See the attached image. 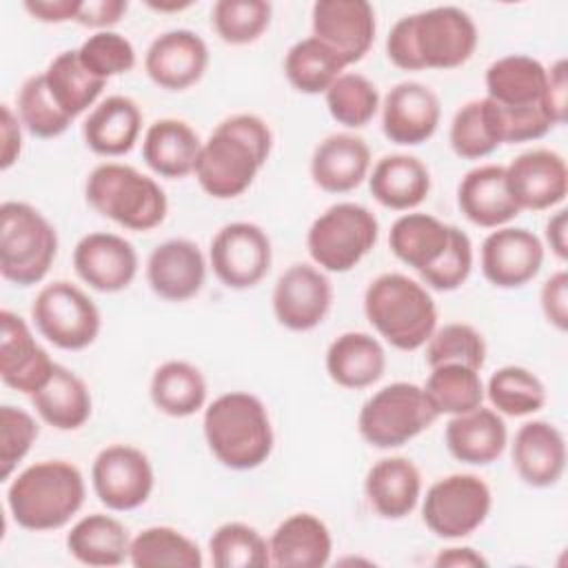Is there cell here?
Here are the masks:
<instances>
[{
	"label": "cell",
	"instance_id": "6da1fadb",
	"mask_svg": "<svg viewBox=\"0 0 568 568\" xmlns=\"http://www.w3.org/2000/svg\"><path fill=\"white\" fill-rule=\"evenodd\" d=\"M271 149L273 133L266 120L255 113L229 115L202 142L195 180L215 200L237 197L253 184Z\"/></svg>",
	"mask_w": 568,
	"mask_h": 568
},
{
	"label": "cell",
	"instance_id": "7a4b0ae2",
	"mask_svg": "<svg viewBox=\"0 0 568 568\" xmlns=\"http://www.w3.org/2000/svg\"><path fill=\"white\" fill-rule=\"evenodd\" d=\"M479 42L473 18L459 7H433L399 18L386 36L388 60L404 71L457 69Z\"/></svg>",
	"mask_w": 568,
	"mask_h": 568
},
{
	"label": "cell",
	"instance_id": "3957f363",
	"mask_svg": "<svg viewBox=\"0 0 568 568\" xmlns=\"http://www.w3.org/2000/svg\"><path fill=\"white\" fill-rule=\"evenodd\" d=\"M202 430L211 455L231 470L262 466L275 444L264 402L246 390H229L215 397L204 408Z\"/></svg>",
	"mask_w": 568,
	"mask_h": 568
},
{
	"label": "cell",
	"instance_id": "277c9868",
	"mask_svg": "<svg viewBox=\"0 0 568 568\" xmlns=\"http://www.w3.org/2000/svg\"><path fill=\"white\" fill-rule=\"evenodd\" d=\"M84 497L87 484L75 464L44 459L16 475L7 488V508L20 528L47 532L67 526Z\"/></svg>",
	"mask_w": 568,
	"mask_h": 568
},
{
	"label": "cell",
	"instance_id": "5b68a950",
	"mask_svg": "<svg viewBox=\"0 0 568 568\" xmlns=\"http://www.w3.org/2000/svg\"><path fill=\"white\" fill-rule=\"evenodd\" d=\"M364 315L384 342L406 353L426 346L437 328L433 295L402 273H382L366 286Z\"/></svg>",
	"mask_w": 568,
	"mask_h": 568
},
{
	"label": "cell",
	"instance_id": "8992f818",
	"mask_svg": "<svg viewBox=\"0 0 568 568\" xmlns=\"http://www.w3.org/2000/svg\"><path fill=\"white\" fill-rule=\"evenodd\" d=\"M84 197L95 213L129 231H151L169 213L162 186L135 166L120 162L98 164L87 175Z\"/></svg>",
	"mask_w": 568,
	"mask_h": 568
},
{
	"label": "cell",
	"instance_id": "52a82bcc",
	"mask_svg": "<svg viewBox=\"0 0 568 568\" xmlns=\"http://www.w3.org/2000/svg\"><path fill=\"white\" fill-rule=\"evenodd\" d=\"M58 255L53 224L31 204L7 200L0 204V275L27 288L42 282Z\"/></svg>",
	"mask_w": 568,
	"mask_h": 568
},
{
	"label": "cell",
	"instance_id": "ba28073f",
	"mask_svg": "<svg viewBox=\"0 0 568 568\" xmlns=\"http://www.w3.org/2000/svg\"><path fill=\"white\" fill-rule=\"evenodd\" d=\"M439 413L424 388L413 382H393L375 390L359 408L357 430L373 448H399L435 424Z\"/></svg>",
	"mask_w": 568,
	"mask_h": 568
},
{
	"label": "cell",
	"instance_id": "9c48e42d",
	"mask_svg": "<svg viewBox=\"0 0 568 568\" xmlns=\"http://www.w3.org/2000/svg\"><path fill=\"white\" fill-rule=\"evenodd\" d=\"M379 222L357 202H337L320 213L306 233L311 260L328 273H348L375 246Z\"/></svg>",
	"mask_w": 568,
	"mask_h": 568
},
{
	"label": "cell",
	"instance_id": "30bf717a",
	"mask_svg": "<svg viewBox=\"0 0 568 568\" xmlns=\"http://www.w3.org/2000/svg\"><path fill=\"white\" fill-rule=\"evenodd\" d=\"M31 320L38 333L62 351L89 348L102 328L95 302L67 280H55L38 291L31 304Z\"/></svg>",
	"mask_w": 568,
	"mask_h": 568
},
{
	"label": "cell",
	"instance_id": "8fae6325",
	"mask_svg": "<svg viewBox=\"0 0 568 568\" xmlns=\"http://www.w3.org/2000/svg\"><path fill=\"white\" fill-rule=\"evenodd\" d=\"M493 493L488 484L473 473H455L437 479L422 501L426 528L442 539H462L473 535L490 515Z\"/></svg>",
	"mask_w": 568,
	"mask_h": 568
},
{
	"label": "cell",
	"instance_id": "7c38bea8",
	"mask_svg": "<svg viewBox=\"0 0 568 568\" xmlns=\"http://www.w3.org/2000/svg\"><path fill=\"white\" fill-rule=\"evenodd\" d=\"M271 260V240L253 222L224 224L209 246V264L215 277L233 291L257 286L266 277Z\"/></svg>",
	"mask_w": 568,
	"mask_h": 568
},
{
	"label": "cell",
	"instance_id": "4fadbf2b",
	"mask_svg": "<svg viewBox=\"0 0 568 568\" xmlns=\"http://www.w3.org/2000/svg\"><path fill=\"white\" fill-rule=\"evenodd\" d=\"M153 466L140 448L131 444H111L102 448L91 466V486L100 504L109 510H135L153 493Z\"/></svg>",
	"mask_w": 568,
	"mask_h": 568
},
{
	"label": "cell",
	"instance_id": "5bb4252c",
	"mask_svg": "<svg viewBox=\"0 0 568 568\" xmlns=\"http://www.w3.org/2000/svg\"><path fill=\"white\" fill-rule=\"evenodd\" d=\"M275 320L295 333L317 328L331 311L333 284L326 273L313 264H291L273 288Z\"/></svg>",
	"mask_w": 568,
	"mask_h": 568
},
{
	"label": "cell",
	"instance_id": "9a60e30c",
	"mask_svg": "<svg viewBox=\"0 0 568 568\" xmlns=\"http://www.w3.org/2000/svg\"><path fill=\"white\" fill-rule=\"evenodd\" d=\"M484 277L497 288H519L537 277L544 264L541 240L524 226L490 231L479 251Z\"/></svg>",
	"mask_w": 568,
	"mask_h": 568
},
{
	"label": "cell",
	"instance_id": "2e32d148",
	"mask_svg": "<svg viewBox=\"0 0 568 568\" xmlns=\"http://www.w3.org/2000/svg\"><path fill=\"white\" fill-rule=\"evenodd\" d=\"M313 36L342 55L346 67L359 62L375 42V9L366 0H317L311 9Z\"/></svg>",
	"mask_w": 568,
	"mask_h": 568
},
{
	"label": "cell",
	"instance_id": "e0dca14e",
	"mask_svg": "<svg viewBox=\"0 0 568 568\" xmlns=\"http://www.w3.org/2000/svg\"><path fill=\"white\" fill-rule=\"evenodd\" d=\"M506 186L519 211H546L564 202L568 193L566 160L550 149H530L510 160Z\"/></svg>",
	"mask_w": 568,
	"mask_h": 568
},
{
	"label": "cell",
	"instance_id": "ac0fdd59",
	"mask_svg": "<svg viewBox=\"0 0 568 568\" xmlns=\"http://www.w3.org/2000/svg\"><path fill=\"white\" fill-rule=\"evenodd\" d=\"M138 253L129 240L95 231L78 240L73 248L75 275L98 293H120L138 275Z\"/></svg>",
	"mask_w": 568,
	"mask_h": 568
},
{
	"label": "cell",
	"instance_id": "d6986e66",
	"mask_svg": "<svg viewBox=\"0 0 568 568\" xmlns=\"http://www.w3.org/2000/svg\"><path fill=\"white\" fill-rule=\"evenodd\" d=\"M55 362L36 342L31 326L18 313L0 311V377L4 386L33 395L51 377Z\"/></svg>",
	"mask_w": 568,
	"mask_h": 568
},
{
	"label": "cell",
	"instance_id": "ffe728a7",
	"mask_svg": "<svg viewBox=\"0 0 568 568\" xmlns=\"http://www.w3.org/2000/svg\"><path fill=\"white\" fill-rule=\"evenodd\" d=\"M209 47L191 29H171L153 38L144 53V71L164 91L197 84L209 67Z\"/></svg>",
	"mask_w": 568,
	"mask_h": 568
},
{
	"label": "cell",
	"instance_id": "44dd1931",
	"mask_svg": "<svg viewBox=\"0 0 568 568\" xmlns=\"http://www.w3.org/2000/svg\"><path fill=\"white\" fill-rule=\"evenodd\" d=\"M442 104L437 93L415 80L397 82L382 100V131L402 146L430 140L439 126Z\"/></svg>",
	"mask_w": 568,
	"mask_h": 568
},
{
	"label": "cell",
	"instance_id": "7402d4cb",
	"mask_svg": "<svg viewBox=\"0 0 568 568\" xmlns=\"http://www.w3.org/2000/svg\"><path fill=\"white\" fill-rule=\"evenodd\" d=\"M146 282L166 302L195 297L206 282V260L200 246L184 237L158 244L146 260Z\"/></svg>",
	"mask_w": 568,
	"mask_h": 568
},
{
	"label": "cell",
	"instance_id": "603a6c76",
	"mask_svg": "<svg viewBox=\"0 0 568 568\" xmlns=\"http://www.w3.org/2000/svg\"><path fill=\"white\" fill-rule=\"evenodd\" d=\"M510 459L524 484L532 488H550L566 470V437L546 419L526 422L515 433Z\"/></svg>",
	"mask_w": 568,
	"mask_h": 568
},
{
	"label": "cell",
	"instance_id": "cb8c5ba5",
	"mask_svg": "<svg viewBox=\"0 0 568 568\" xmlns=\"http://www.w3.org/2000/svg\"><path fill=\"white\" fill-rule=\"evenodd\" d=\"M444 442L457 462L488 466L501 457L508 444V430L504 417L495 408L477 406L448 419Z\"/></svg>",
	"mask_w": 568,
	"mask_h": 568
},
{
	"label": "cell",
	"instance_id": "d4e9b609",
	"mask_svg": "<svg viewBox=\"0 0 568 568\" xmlns=\"http://www.w3.org/2000/svg\"><path fill=\"white\" fill-rule=\"evenodd\" d=\"M371 171V149L355 133L326 135L311 155V178L326 193L357 189Z\"/></svg>",
	"mask_w": 568,
	"mask_h": 568
},
{
	"label": "cell",
	"instance_id": "484cf974",
	"mask_svg": "<svg viewBox=\"0 0 568 568\" xmlns=\"http://www.w3.org/2000/svg\"><path fill=\"white\" fill-rule=\"evenodd\" d=\"M457 206L468 222L481 229H499L521 211L506 186V171L499 164L470 169L457 186Z\"/></svg>",
	"mask_w": 568,
	"mask_h": 568
},
{
	"label": "cell",
	"instance_id": "4316f807",
	"mask_svg": "<svg viewBox=\"0 0 568 568\" xmlns=\"http://www.w3.org/2000/svg\"><path fill=\"white\" fill-rule=\"evenodd\" d=\"M271 566L322 568L333 552L328 526L313 513H295L277 524L268 539Z\"/></svg>",
	"mask_w": 568,
	"mask_h": 568
},
{
	"label": "cell",
	"instance_id": "83f0119b",
	"mask_svg": "<svg viewBox=\"0 0 568 568\" xmlns=\"http://www.w3.org/2000/svg\"><path fill=\"white\" fill-rule=\"evenodd\" d=\"M484 82H486V98L499 106L544 109V95L548 87V67H544L537 58L513 53V55L497 58L486 69Z\"/></svg>",
	"mask_w": 568,
	"mask_h": 568
},
{
	"label": "cell",
	"instance_id": "f1b7e54d",
	"mask_svg": "<svg viewBox=\"0 0 568 568\" xmlns=\"http://www.w3.org/2000/svg\"><path fill=\"white\" fill-rule=\"evenodd\" d=\"M202 151L197 131L178 118H162L149 124L142 140V160L160 178L180 180L195 171Z\"/></svg>",
	"mask_w": 568,
	"mask_h": 568
},
{
	"label": "cell",
	"instance_id": "f546056e",
	"mask_svg": "<svg viewBox=\"0 0 568 568\" xmlns=\"http://www.w3.org/2000/svg\"><path fill=\"white\" fill-rule=\"evenodd\" d=\"M142 133V111L129 95H109L98 102L82 124L84 144L104 158L129 153Z\"/></svg>",
	"mask_w": 568,
	"mask_h": 568
},
{
	"label": "cell",
	"instance_id": "4dcf8cb0",
	"mask_svg": "<svg viewBox=\"0 0 568 568\" xmlns=\"http://www.w3.org/2000/svg\"><path fill=\"white\" fill-rule=\"evenodd\" d=\"M364 493L379 517L404 519L422 497L419 468L408 457H384L368 468Z\"/></svg>",
	"mask_w": 568,
	"mask_h": 568
},
{
	"label": "cell",
	"instance_id": "1f68e13d",
	"mask_svg": "<svg viewBox=\"0 0 568 568\" xmlns=\"http://www.w3.org/2000/svg\"><path fill=\"white\" fill-rule=\"evenodd\" d=\"M371 195L386 209L410 211L430 193L428 166L408 153H390L375 162L368 173Z\"/></svg>",
	"mask_w": 568,
	"mask_h": 568
},
{
	"label": "cell",
	"instance_id": "d6a6232c",
	"mask_svg": "<svg viewBox=\"0 0 568 568\" xmlns=\"http://www.w3.org/2000/svg\"><path fill=\"white\" fill-rule=\"evenodd\" d=\"M328 377L348 390L368 388L382 379L386 371V351L377 337L348 331L337 335L326 348Z\"/></svg>",
	"mask_w": 568,
	"mask_h": 568
},
{
	"label": "cell",
	"instance_id": "836d02e7",
	"mask_svg": "<svg viewBox=\"0 0 568 568\" xmlns=\"http://www.w3.org/2000/svg\"><path fill=\"white\" fill-rule=\"evenodd\" d=\"M131 537L113 515L91 513L78 519L67 532V550L73 559L93 568L120 566L129 559Z\"/></svg>",
	"mask_w": 568,
	"mask_h": 568
},
{
	"label": "cell",
	"instance_id": "e575fe53",
	"mask_svg": "<svg viewBox=\"0 0 568 568\" xmlns=\"http://www.w3.org/2000/svg\"><path fill=\"white\" fill-rule=\"evenodd\" d=\"M31 404L40 419L55 430L82 428L93 410L89 386L62 364H55L49 382L31 395Z\"/></svg>",
	"mask_w": 568,
	"mask_h": 568
},
{
	"label": "cell",
	"instance_id": "d590c367",
	"mask_svg": "<svg viewBox=\"0 0 568 568\" xmlns=\"http://www.w3.org/2000/svg\"><path fill=\"white\" fill-rule=\"evenodd\" d=\"M453 224H444L428 213H404L388 231L393 255L406 266L424 273L446 253Z\"/></svg>",
	"mask_w": 568,
	"mask_h": 568
},
{
	"label": "cell",
	"instance_id": "8d00e7d4",
	"mask_svg": "<svg viewBox=\"0 0 568 568\" xmlns=\"http://www.w3.org/2000/svg\"><path fill=\"white\" fill-rule=\"evenodd\" d=\"M206 379L202 371L186 359L162 362L149 384L153 406L169 417H191L206 404Z\"/></svg>",
	"mask_w": 568,
	"mask_h": 568
},
{
	"label": "cell",
	"instance_id": "74e56055",
	"mask_svg": "<svg viewBox=\"0 0 568 568\" xmlns=\"http://www.w3.org/2000/svg\"><path fill=\"white\" fill-rule=\"evenodd\" d=\"M47 89L53 98V102L71 118L75 120L82 115L89 106L95 104L102 89L106 87V80L93 75L78 55V49H67L58 53L47 71L42 73Z\"/></svg>",
	"mask_w": 568,
	"mask_h": 568
},
{
	"label": "cell",
	"instance_id": "f35d334b",
	"mask_svg": "<svg viewBox=\"0 0 568 568\" xmlns=\"http://www.w3.org/2000/svg\"><path fill=\"white\" fill-rule=\"evenodd\" d=\"M344 69L346 62L342 55L315 36L297 40L284 55L286 80L295 91L306 95L326 93Z\"/></svg>",
	"mask_w": 568,
	"mask_h": 568
},
{
	"label": "cell",
	"instance_id": "ab89813d",
	"mask_svg": "<svg viewBox=\"0 0 568 568\" xmlns=\"http://www.w3.org/2000/svg\"><path fill=\"white\" fill-rule=\"evenodd\" d=\"M129 561L135 568H200V546L171 526H149L131 537Z\"/></svg>",
	"mask_w": 568,
	"mask_h": 568
},
{
	"label": "cell",
	"instance_id": "60d3db41",
	"mask_svg": "<svg viewBox=\"0 0 568 568\" xmlns=\"http://www.w3.org/2000/svg\"><path fill=\"white\" fill-rule=\"evenodd\" d=\"M484 393L490 406L506 417H526L546 406V386L544 382L524 366H501L484 386Z\"/></svg>",
	"mask_w": 568,
	"mask_h": 568
},
{
	"label": "cell",
	"instance_id": "b9f144b4",
	"mask_svg": "<svg viewBox=\"0 0 568 568\" xmlns=\"http://www.w3.org/2000/svg\"><path fill=\"white\" fill-rule=\"evenodd\" d=\"M439 415H462L481 406L486 393L479 371L462 364H439L430 368L422 386Z\"/></svg>",
	"mask_w": 568,
	"mask_h": 568
},
{
	"label": "cell",
	"instance_id": "7bdbcfd3",
	"mask_svg": "<svg viewBox=\"0 0 568 568\" xmlns=\"http://www.w3.org/2000/svg\"><path fill=\"white\" fill-rule=\"evenodd\" d=\"M211 561L217 568H266L271 566L268 541L244 521L217 526L209 539Z\"/></svg>",
	"mask_w": 568,
	"mask_h": 568
},
{
	"label": "cell",
	"instance_id": "ee69618b",
	"mask_svg": "<svg viewBox=\"0 0 568 568\" xmlns=\"http://www.w3.org/2000/svg\"><path fill=\"white\" fill-rule=\"evenodd\" d=\"M324 98L331 118L346 129L366 126L382 106L377 87L362 73H342Z\"/></svg>",
	"mask_w": 568,
	"mask_h": 568
},
{
	"label": "cell",
	"instance_id": "f6af8a7d",
	"mask_svg": "<svg viewBox=\"0 0 568 568\" xmlns=\"http://www.w3.org/2000/svg\"><path fill=\"white\" fill-rule=\"evenodd\" d=\"M273 7L266 0H217L211 9V27L226 44H251L268 29Z\"/></svg>",
	"mask_w": 568,
	"mask_h": 568
},
{
	"label": "cell",
	"instance_id": "bcb514c9",
	"mask_svg": "<svg viewBox=\"0 0 568 568\" xmlns=\"http://www.w3.org/2000/svg\"><path fill=\"white\" fill-rule=\"evenodd\" d=\"M18 118L22 126L40 140H51L62 135L71 126V118L53 102L44 75L36 73L27 78L16 95Z\"/></svg>",
	"mask_w": 568,
	"mask_h": 568
},
{
	"label": "cell",
	"instance_id": "7dc6e473",
	"mask_svg": "<svg viewBox=\"0 0 568 568\" xmlns=\"http://www.w3.org/2000/svg\"><path fill=\"white\" fill-rule=\"evenodd\" d=\"M426 362L430 368L439 364H462L481 371L486 364V339L470 324H444L442 328H435L426 342Z\"/></svg>",
	"mask_w": 568,
	"mask_h": 568
},
{
	"label": "cell",
	"instance_id": "c3c4849f",
	"mask_svg": "<svg viewBox=\"0 0 568 568\" xmlns=\"http://www.w3.org/2000/svg\"><path fill=\"white\" fill-rule=\"evenodd\" d=\"M448 142L453 153L462 160H481L501 146L490 126L484 98L470 100L455 111Z\"/></svg>",
	"mask_w": 568,
	"mask_h": 568
},
{
	"label": "cell",
	"instance_id": "681fc988",
	"mask_svg": "<svg viewBox=\"0 0 568 568\" xmlns=\"http://www.w3.org/2000/svg\"><path fill=\"white\" fill-rule=\"evenodd\" d=\"M80 62L98 78L109 80L113 75L129 73L135 67V49L118 31H95L78 47Z\"/></svg>",
	"mask_w": 568,
	"mask_h": 568
},
{
	"label": "cell",
	"instance_id": "f907efd6",
	"mask_svg": "<svg viewBox=\"0 0 568 568\" xmlns=\"http://www.w3.org/2000/svg\"><path fill=\"white\" fill-rule=\"evenodd\" d=\"M38 433V422L29 410L11 404L0 406V477L4 481L29 455Z\"/></svg>",
	"mask_w": 568,
	"mask_h": 568
},
{
	"label": "cell",
	"instance_id": "816d5d0a",
	"mask_svg": "<svg viewBox=\"0 0 568 568\" xmlns=\"http://www.w3.org/2000/svg\"><path fill=\"white\" fill-rule=\"evenodd\" d=\"M473 271V242L470 237L459 229H450V242L446 253L435 262L430 268L419 273L422 282L433 291H457Z\"/></svg>",
	"mask_w": 568,
	"mask_h": 568
},
{
	"label": "cell",
	"instance_id": "f5cc1de1",
	"mask_svg": "<svg viewBox=\"0 0 568 568\" xmlns=\"http://www.w3.org/2000/svg\"><path fill=\"white\" fill-rule=\"evenodd\" d=\"M539 304L548 324L564 333L568 328V273L564 268L541 284Z\"/></svg>",
	"mask_w": 568,
	"mask_h": 568
},
{
	"label": "cell",
	"instance_id": "db71d44e",
	"mask_svg": "<svg viewBox=\"0 0 568 568\" xmlns=\"http://www.w3.org/2000/svg\"><path fill=\"white\" fill-rule=\"evenodd\" d=\"M566 102H568V64L559 58L548 67V87L544 95V111L552 126L566 122Z\"/></svg>",
	"mask_w": 568,
	"mask_h": 568
},
{
	"label": "cell",
	"instance_id": "11a10c76",
	"mask_svg": "<svg viewBox=\"0 0 568 568\" xmlns=\"http://www.w3.org/2000/svg\"><path fill=\"white\" fill-rule=\"evenodd\" d=\"M126 9H129L126 0H82L75 22L82 27L106 31L109 27L122 20Z\"/></svg>",
	"mask_w": 568,
	"mask_h": 568
},
{
	"label": "cell",
	"instance_id": "9f6ffc18",
	"mask_svg": "<svg viewBox=\"0 0 568 568\" xmlns=\"http://www.w3.org/2000/svg\"><path fill=\"white\" fill-rule=\"evenodd\" d=\"M2 120H0V138H2V151H0V169L7 171L11 169L22 151V122L18 113H13L7 104L0 109Z\"/></svg>",
	"mask_w": 568,
	"mask_h": 568
},
{
	"label": "cell",
	"instance_id": "6f0895ef",
	"mask_svg": "<svg viewBox=\"0 0 568 568\" xmlns=\"http://www.w3.org/2000/svg\"><path fill=\"white\" fill-rule=\"evenodd\" d=\"M82 0H24V9L40 22H75Z\"/></svg>",
	"mask_w": 568,
	"mask_h": 568
},
{
	"label": "cell",
	"instance_id": "680465c9",
	"mask_svg": "<svg viewBox=\"0 0 568 568\" xmlns=\"http://www.w3.org/2000/svg\"><path fill=\"white\" fill-rule=\"evenodd\" d=\"M566 231H568V215H566V209H557L548 222H546V242L550 246V251L561 260L566 262L568 257V237H566Z\"/></svg>",
	"mask_w": 568,
	"mask_h": 568
},
{
	"label": "cell",
	"instance_id": "91938a15",
	"mask_svg": "<svg viewBox=\"0 0 568 568\" xmlns=\"http://www.w3.org/2000/svg\"><path fill=\"white\" fill-rule=\"evenodd\" d=\"M437 568H477V566H486L488 561L475 550V548H468V546H453V548H444L435 561H433Z\"/></svg>",
	"mask_w": 568,
	"mask_h": 568
}]
</instances>
